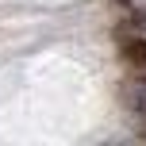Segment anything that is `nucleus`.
Returning <instances> with one entry per match:
<instances>
[{
	"instance_id": "nucleus-2",
	"label": "nucleus",
	"mask_w": 146,
	"mask_h": 146,
	"mask_svg": "<svg viewBox=\"0 0 146 146\" xmlns=\"http://www.w3.org/2000/svg\"><path fill=\"white\" fill-rule=\"evenodd\" d=\"M139 135H142V139H146V104H142V108H139Z\"/></svg>"
},
{
	"instance_id": "nucleus-3",
	"label": "nucleus",
	"mask_w": 146,
	"mask_h": 146,
	"mask_svg": "<svg viewBox=\"0 0 146 146\" xmlns=\"http://www.w3.org/2000/svg\"><path fill=\"white\" fill-rule=\"evenodd\" d=\"M115 4H135V0H115Z\"/></svg>"
},
{
	"instance_id": "nucleus-1",
	"label": "nucleus",
	"mask_w": 146,
	"mask_h": 146,
	"mask_svg": "<svg viewBox=\"0 0 146 146\" xmlns=\"http://www.w3.org/2000/svg\"><path fill=\"white\" fill-rule=\"evenodd\" d=\"M123 62L139 81H146V38H131L123 42Z\"/></svg>"
}]
</instances>
